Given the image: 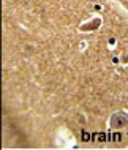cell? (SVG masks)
Wrapping results in <instances>:
<instances>
[{"label": "cell", "mask_w": 128, "mask_h": 150, "mask_svg": "<svg viewBox=\"0 0 128 150\" xmlns=\"http://www.w3.org/2000/svg\"><path fill=\"white\" fill-rule=\"evenodd\" d=\"M127 123H128V114H125V112H119V114L112 115V119H111V127L114 128H122Z\"/></svg>", "instance_id": "1"}, {"label": "cell", "mask_w": 128, "mask_h": 150, "mask_svg": "<svg viewBox=\"0 0 128 150\" xmlns=\"http://www.w3.org/2000/svg\"><path fill=\"white\" fill-rule=\"evenodd\" d=\"M111 137H112V141H114V142H120V141H122V136L119 134V133H117V134H115V133H114V134L111 136Z\"/></svg>", "instance_id": "4"}, {"label": "cell", "mask_w": 128, "mask_h": 150, "mask_svg": "<svg viewBox=\"0 0 128 150\" xmlns=\"http://www.w3.org/2000/svg\"><path fill=\"white\" fill-rule=\"evenodd\" d=\"M81 137H82V141H84V142H87V141H90V134L86 131V129H82V133H81Z\"/></svg>", "instance_id": "3"}, {"label": "cell", "mask_w": 128, "mask_h": 150, "mask_svg": "<svg viewBox=\"0 0 128 150\" xmlns=\"http://www.w3.org/2000/svg\"><path fill=\"white\" fill-rule=\"evenodd\" d=\"M100 24H101V21H100V19H95V21H92L89 24H86V25H82L81 30H93V29H97Z\"/></svg>", "instance_id": "2"}]
</instances>
